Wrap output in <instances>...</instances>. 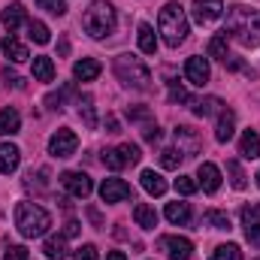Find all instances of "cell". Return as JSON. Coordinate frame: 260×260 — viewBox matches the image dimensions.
Returning <instances> with one entry per match:
<instances>
[{
  "label": "cell",
  "mask_w": 260,
  "mask_h": 260,
  "mask_svg": "<svg viewBox=\"0 0 260 260\" xmlns=\"http://www.w3.org/2000/svg\"><path fill=\"white\" fill-rule=\"evenodd\" d=\"M3 55H6L12 64H24V61L30 58V55H27V49L15 40V34H6V37H3Z\"/></svg>",
  "instance_id": "20"
},
{
  "label": "cell",
  "mask_w": 260,
  "mask_h": 260,
  "mask_svg": "<svg viewBox=\"0 0 260 260\" xmlns=\"http://www.w3.org/2000/svg\"><path fill=\"white\" fill-rule=\"evenodd\" d=\"M197 185L206 191V194H215L218 188H221V170L215 167V164H200V170H197Z\"/></svg>",
  "instance_id": "13"
},
{
  "label": "cell",
  "mask_w": 260,
  "mask_h": 260,
  "mask_svg": "<svg viewBox=\"0 0 260 260\" xmlns=\"http://www.w3.org/2000/svg\"><path fill=\"white\" fill-rule=\"evenodd\" d=\"M40 9L52 12V15H67V0H37Z\"/></svg>",
  "instance_id": "41"
},
{
  "label": "cell",
  "mask_w": 260,
  "mask_h": 260,
  "mask_svg": "<svg viewBox=\"0 0 260 260\" xmlns=\"http://www.w3.org/2000/svg\"><path fill=\"white\" fill-rule=\"evenodd\" d=\"M106 260H127V254H124V251H109Z\"/></svg>",
  "instance_id": "52"
},
{
  "label": "cell",
  "mask_w": 260,
  "mask_h": 260,
  "mask_svg": "<svg viewBox=\"0 0 260 260\" xmlns=\"http://www.w3.org/2000/svg\"><path fill=\"white\" fill-rule=\"evenodd\" d=\"M43 254L49 260H64L70 251H67V236L61 233V236H49L46 242H43Z\"/></svg>",
  "instance_id": "23"
},
{
  "label": "cell",
  "mask_w": 260,
  "mask_h": 260,
  "mask_svg": "<svg viewBox=\"0 0 260 260\" xmlns=\"http://www.w3.org/2000/svg\"><path fill=\"white\" fill-rule=\"evenodd\" d=\"M76 106H79V115H82L85 127H97V112H94V100H91L88 94H79Z\"/></svg>",
  "instance_id": "31"
},
{
  "label": "cell",
  "mask_w": 260,
  "mask_h": 260,
  "mask_svg": "<svg viewBox=\"0 0 260 260\" xmlns=\"http://www.w3.org/2000/svg\"><path fill=\"white\" fill-rule=\"evenodd\" d=\"M100 197H103V203L133 200V188H130L124 179H103V185H100Z\"/></svg>",
  "instance_id": "11"
},
{
  "label": "cell",
  "mask_w": 260,
  "mask_h": 260,
  "mask_svg": "<svg viewBox=\"0 0 260 260\" xmlns=\"http://www.w3.org/2000/svg\"><path fill=\"white\" fill-rule=\"evenodd\" d=\"M6 260H27V248L24 245H9L6 248Z\"/></svg>",
  "instance_id": "43"
},
{
  "label": "cell",
  "mask_w": 260,
  "mask_h": 260,
  "mask_svg": "<svg viewBox=\"0 0 260 260\" xmlns=\"http://www.w3.org/2000/svg\"><path fill=\"white\" fill-rule=\"evenodd\" d=\"M191 12H194V21L209 24V21L221 18V12H224V0H194V3H191Z\"/></svg>",
  "instance_id": "12"
},
{
  "label": "cell",
  "mask_w": 260,
  "mask_h": 260,
  "mask_svg": "<svg viewBox=\"0 0 260 260\" xmlns=\"http://www.w3.org/2000/svg\"><path fill=\"white\" fill-rule=\"evenodd\" d=\"M224 109V103L218 100V97H206V100H197L194 103V115L197 118H212V115H218Z\"/></svg>",
  "instance_id": "30"
},
{
  "label": "cell",
  "mask_w": 260,
  "mask_h": 260,
  "mask_svg": "<svg viewBox=\"0 0 260 260\" xmlns=\"http://www.w3.org/2000/svg\"><path fill=\"white\" fill-rule=\"evenodd\" d=\"M21 130V115L9 106V109H0V136H15Z\"/></svg>",
  "instance_id": "25"
},
{
  "label": "cell",
  "mask_w": 260,
  "mask_h": 260,
  "mask_svg": "<svg viewBox=\"0 0 260 260\" xmlns=\"http://www.w3.org/2000/svg\"><path fill=\"white\" fill-rule=\"evenodd\" d=\"M209 260H242V251H239V245L227 242V245H218Z\"/></svg>",
  "instance_id": "34"
},
{
  "label": "cell",
  "mask_w": 260,
  "mask_h": 260,
  "mask_svg": "<svg viewBox=\"0 0 260 260\" xmlns=\"http://www.w3.org/2000/svg\"><path fill=\"white\" fill-rule=\"evenodd\" d=\"M233 127H236V112H233V109H221V112H218L215 139H218V142H230V139H233Z\"/></svg>",
  "instance_id": "17"
},
{
  "label": "cell",
  "mask_w": 260,
  "mask_h": 260,
  "mask_svg": "<svg viewBox=\"0 0 260 260\" xmlns=\"http://www.w3.org/2000/svg\"><path fill=\"white\" fill-rule=\"evenodd\" d=\"M100 61H94V58H82V61H76L73 64V76L79 79V82H94L97 76H100Z\"/></svg>",
  "instance_id": "18"
},
{
  "label": "cell",
  "mask_w": 260,
  "mask_h": 260,
  "mask_svg": "<svg viewBox=\"0 0 260 260\" xmlns=\"http://www.w3.org/2000/svg\"><path fill=\"white\" fill-rule=\"evenodd\" d=\"M106 133H121V124L115 115H106Z\"/></svg>",
  "instance_id": "47"
},
{
  "label": "cell",
  "mask_w": 260,
  "mask_h": 260,
  "mask_svg": "<svg viewBox=\"0 0 260 260\" xmlns=\"http://www.w3.org/2000/svg\"><path fill=\"white\" fill-rule=\"evenodd\" d=\"M227 176H230V185L236 191H245L248 188V176H245V170H242L239 160H227Z\"/></svg>",
  "instance_id": "32"
},
{
  "label": "cell",
  "mask_w": 260,
  "mask_h": 260,
  "mask_svg": "<svg viewBox=\"0 0 260 260\" xmlns=\"http://www.w3.org/2000/svg\"><path fill=\"white\" fill-rule=\"evenodd\" d=\"M139 182H142V188H145L151 197H164L167 194V179H164L160 173H154V170H142Z\"/></svg>",
  "instance_id": "19"
},
{
  "label": "cell",
  "mask_w": 260,
  "mask_h": 260,
  "mask_svg": "<svg viewBox=\"0 0 260 260\" xmlns=\"http://www.w3.org/2000/svg\"><path fill=\"white\" fill-rule=\"evenodd\" d=\"M3 79H6V85H12V88H24V82H21V79H18L15 73H9V70L3 73Z\"/></svg>",
  "instance_id": "48"
},
{
  "label": "cell",
  "mask_w": 260,
  "mask_h": 260,
  "mask_svg": "<svg viewBox=\"0 0 260 260\" xmlns=\"http://www.w3.org/2000/svg\"><path fill=\"white\" fill-rule=\"evenodd\" d=\"M224 64H227V70H245V64H242V58H227Z\"/></svg>",
  "instance_id": "51"
},
{
  "label": "cell",
  "mask_w": 260,
  "mask_h": 260,
  "mask_svg": "<svg viewBox=\"0 0 260 260\" xmlns=\"http://www.w3.org/2000/svg\"><path fill=\"white\" fill-rule=\"evenodd\" d=\"M61 185H64L73 197H79V200L91 197V191H94L91 176H88V173H76V170H67V173H61Z\"/></svg>",
  "instance_id": "8"
},
{
  "label": "cell",
  "mask_w": 260,
  "mask_h": 260,
  "mask_svg": "<svg viewBox=\"0 0 260 260\" xmlns=\"http://www.w3.org/2000/svg\"><path fill=\"white\" fill-rule=\"evenodd\" d=\"M70 97H73V100H79V91H76V85H73V82H67L58 94H49V97H46V106L61 112V109L67 106V100H70Z\"/></svg>",
  "instance_id": "24"
},
{
  "label": "cell",
  "mask_w": 260,
  "mask_h": 260,
  "mask_svg": "<svg viewBox=\"0 0 260 260\" xmlns=\"http://www.w3.org/2000/svg\"><path fill=\"white\" fill-rule=\"evenodd\" d=\"M76 148H79V136L70 127H61L49 139V154L52 157H70V154H76Z\"/></svg>",
  "instance_id": "6"
},
{
  "label": "cell",
  "mask_w": 260,
  "mask_h": 260,
  "mask_svg": "<svg viewBox=\"0 0 260 260\" xmlns=\"http://www.w3.org/2000/svg\"><path fill=\"white\" fill-rule=\"evenodd\" d=\"M227 43H230L227 34H215V37L209 40V46H206L209 58H215V61H227V58H230V55H227Z\"/></svg>",
  "instance_id": "29"
},
{
  "label": "cell",
  "mask_w": 260,
  "mask_h": 260,
  "mask_svg": "<svg viewBox=\"0 0 260 260\" xmlns=\"http://www.w3.org/2000/svg\"><path fill=\"white\" fill-rule=\"evenodd\" d=\"M224 34L230 40H236L245 49L260 46V12L248 9V6H230L227 9V27Z\"/></svg>",
  "instance_id": "1"
},
{
  "label": "cell",
  "mask_w": 260,
  "mask_h": 260,
  "mask_svg": "<svg viewBox=\"0 0 260 260\" xmlns=\"http://www.w3.org/2000/svg\"><path fill=\"white\" fill-rule=\"evenodd\" d=\"M242 230H245V239L260 248V203H251L242 209Z\"/></svg>",
  "instance_id": "10"
},
{
  "label": "cell",
  "mask_w": 260,
  "mask_h": 260,
  "mask_svg": "<svg viewBox=\"0 0 260 260\" xmlns=\"http://www.w3.org/2000/svg\"><path fill=\"white\" fill-rule=\"evenodd\" d=\"M76 260H97V248L88 242V245H82L79 251H76Z\"/></svg>",
  "instance_id": "44"
},
{
  "label": "cell",
  "mask_w": 260,
  "mask_h": 260,
  "mask_svg": "<svg viewBox=\"0 0 260 260\" xmlns=\"http://www.w3.org/2000/svg\"><path fill=\"white\" fill-rule=\"evenodd\" d=\"M173 136H176V148H179L185 157H191V154H197V151L203 148L200 133H197L194 127H188V124H179V127L173 130Z\"/></svg>",
  "instance_id": "9"
},
{
  "label": "cell",
  "mask_w": 260,
  "mask_h": 260,
  "mask_svg": "<svg viewBox=\"0 0 260 260\" xmlns=\"http://www.w3.org/2000/svg\"><path fill=\"white\" fill-rule=\"evenodd\" d=\"M203 224H209L212 230H230V215L227 212H218V209H209L203 215Z\"/></svg>",
  "instance_id": "33"
},
{
  "label": "cell",
  "mask_w": 260,
  "mask_h": 260,
  "mask_svg": "<svg viewBox=\"0 0 260 260\" xmlns=\"http://www.w3.org/2000/svg\"><path fill=\"white\" fill-rule=\"evenodd\" d=\"M170 103H191V94H188V88H182V85H176V82H170Z\"/></svg>",
  "instance_id": "39"
},
{
  "label": "cell",
  "mask_w": 260,
  "mask_h": 260,
  "mask_svg": "<svg viewBox=\"0 0 260 260\" xmlns=\"http://www.w3.org/2000/svg\"><path fill=\"white\" fill-rule=\"evenodd\" d=\"M34 79L37 82H55V61L46 55L34 58Z\"/></svg>",
  "instance_id": "28"
},
{
  "label": "cell",
  "mask_w": 260,
  "mask_h": 260,
  "mask_svg": "<svg viewBox=\"0 0 260 260\" xmlns=\"http://www.w3.org/2000/svg\"><path fill=\"white\" fill-rule=\"evenodd\" d=\"M157 248L167 251L170 260H191L194 257V242L185 239V236H164V239L157 242Z\"/></svg>",
  "instance_id": "7"
},
{
  "label": "cell",
  "mask_w": 260,
  "mask_h": 260,
  "mask_svg": "<svg viewBox=\"0 0 260 260\" xmlns=\"http://www.w3.org/2000/svg\"><path fill=\"white\" fill-rule=\"evenodd\" d=\"M257 260H260V257H257Z\"/></svg>",
  "instance_id": "54"
},
{
  "label": "cell",
  "mask_w": 260,
  "mask_h": 260,
  "mask_svg": "<svg viewBox=\"0 0 260 260\" xmlns=\"http://www.w3.org/2000/svg\"><path fill=\"white\" fill-rule=\"evenodd\" d=\"M27 37L34 40V43H40V46H46L52 37H49V27L43 24V21H27Z\"/></svg>",
  "instance_id": "35"
},
{
  "label": "cell",
  "mask_w": 260,
  "mask_h": 260,
  "mask_svg": "<svg viewBox=\"0 0 260 260\" xmlns=\"http://www.w3.org/2000/svg\"><path fill=\"white\" fill-rule=\"evenodd\" d=\"M24 18H27V12H24V6L15 0V3H9L3 12H0V21H3V27L9 30V34H15L21 24H24Z\"/></svg>",
  "instance_id": "15"
},
{
  "label": "cell",
  "mask_w": 260,
  "mask_h": 260,
  "mask_svg": "<svg viewBox=\"0 0 260 260\" xmlns=\"http://www.w3.org/2000/svg\"><path fill=\"white\" fill-rule=\"evenodd\" d=\"M157 30L164 34V43L170 49H179L188 40V15L182 9V3H167L157 15Z\"/></svg>",
  "instance_id": "2"
},
{
  "label": "cell",
  "mask_w": 260,
  "mask_h": 260,
  "mask_svg": "<svg viewBox=\"0 0 260 260\" xmlns=\"http://www.w3.org/2000/svg\"><path fill=\"white\" fill-rule=\"evenodd\" d=\"M136 40H139V49L145 52V55H154L157 52V37H154V27L151 24H139V30H136Z\"/></svg>",
  "instance_id": "27"
},
{
  "label": "cell",
  "mask_w": 260,
  "mask_h": 260,
  "mask_svg": "<svg viewBox=\"0 0 260 260\" xmlns=\"http://www.w3.org/2000/svg\"><path fill=\"white\" fill-rule=\"evenodd\" d=\"M185 76H188V82L197 85V88H203L206 82H209V61L206 58H188V64H185Z\"/></svg>",
  "instance_id": "14"
},
{
  "label": "cell",
  "mask_w": 260,
  "mask_h": 260,
  "mask_svg": "<svg viewBox=\"0 0 260 260\" xmlns=\"http://www.w3.org/2000/svg\"><path fill=\"white\" fill-rule=\"evenodd\" d=\"M142 139L145 142H160V127L157 124H148V127L142 130Z\"/></svg>",
  "instance_id": "45"
},
{
  "label": "cell",
  "mask_w": 260,
  "mask_h": 260,
  "mask_svg": "<svg viewBox=\"0 0 260 260\" xmlns=\"http://www.w3.org/2000/svg\"><path fill=\"white\" fill-rule=\"evenodd\" d=\"M257 188H260V173H257Z\"/></svg>",
  "instance_id": "53"
},
{
  "label": "cell",
  "mask_w": 260,
  "mask_h": 260,
  "mask_svg": "<svg viewBox=\"0 0 260 260\" xmlns=\"http://www.w3.org/2000/svg\"><path fill=\"white\" fill-rule=\"evenodd\" d=\"M15 227H18V233H21L24 239L43 236V233L52 227V215H49L43 206H37V203L24 200V203H18V206H15Z\"/></svg>",
  "instance_id": "4"
},
{
  "label": "cell",
  "mask_w": 260,
  "mask_h": 260,
  "mask_svg": "<svg viewBox=\"0 0 260 260\" xmlns=\"http://www.w3.org/2000/svg\"><path fill=\"white\" fill-rule=\"evenodd\" d=\"M79 230H82V224H79V221H67V224H64V236H67V239L79 236Z\"/></svg>",
  "instance_id": "46"
},
{
  "label": "cell",
  "mask_w": 260,
  "mask_h": 260,
  "mask_svg": "<svg viewBox=\"0 0 260 260\" xmlns=\"http://www.w3.org/2000/svg\"><path fill=\"white\" fill-rule=\"evenodd\" d=\"M239 154H242L245 160L260 157V133L257 130H245V133H242V139H239Z\"/></svg>",
  "instance_id": "21"
},
{
  "label": "cell",
  "mask_w": 260,
  "mask_h": 260,
  "mask_svg": "<svg viewBox=\"0 0 260 260\" xmlns=\"http://www.w3.org/2000/svg\"><path fill=\"white\" fill-rule=\"evenodd\" d=\"M18 164H21V151H18V145H12V142H0V173L9 176V173L18 170Z\"/></svg>",
  "instance_id": "16"
},
{
  "label": "cell",
  "mask_w": 260,
  "mask_h": 260,
  "mask_svg": "<svg viewBox=\"0 0 260 260\" xmlns=\"http://www.w3.org/2000/svg\"><path fill=\"white\" fill-rule=\"evenodd\" d=\"M167 221L170 224H179V227H185L188 221H191V206L188 203H167Z\"/></svg>",
  "instance_id": "26"
},
{
  "label": "cell",
  "mask_w": 260,
  "mask_h": 260,
  "mask_svg": "<svg viewBox=\"0 0 260 260\" xmlns=\"http://www.w3.org/2000/svg\"><path fill=\"white\" fill-rule=\"evenodd\" d=\"M88 218H91V224H94V227H103V215H100L94 206H88Z\"/></svg>",
  "instance_id": "49"
},
{
  "label": "cell",
  "mask_w": 260,
  "mask_h": 260,
  "mask_svg": "<svg viewBox=\"0 0 260 260\" xmlns=\"http://www.w3.org/2000/svg\"><path fill=\"white\" fill-rule=\"evenodd\" d=\"M112 67H115L118 82H124L127 88H136V91H148L151 88V70L142 64V58H136V55H118Z\"/></svg>",
  "instance_id": "5"
},
{
  "label": "cell",
  "mask_w": 260,
  "mask_h": 260,
  "mask_svg": "<svg viewBox=\"0 0 260 260\" xmlns=\"http://www.w3.org/2000/svg\"><path fill=\"white\" fill-rule=\"evenodd\" d=\"M127 118L130 121H148L151 118V109L148 106H133V109H127Z\"/></svg>",
  "instance_id": "42"
},
{
  "label": "cell",
  "mask_w": 260,
  "mask_h": 260,
  "mask_svg": "<svg viewBox=\"0 0 260 260\" xmlns=\"http://www.w3.org/2000/svg\"><path fill=\"white\" fill-rule=\"evenodd\" d=\"M182 160H185V154H182L179 148H164V151H160V167H164V170H179Z\"/></svg>",
  "instance_id": "36"
},
{
  "label": "cell",
  "mask_w": 260,
  "mask_h": 260,
  "mask_svg": "<svg viewBox=\"0 0 260 260\" xmlns=\"http://www.w3.org/2000/svg\"><path fill=\"white\" fill-rule=\"evenodd\" d=\"M58 55H61V58H67V55H70V40H67V37H61V40H58Z\"/></svg>",
  "instance_id": "50"
},
{
  "label": "cell",
  "mask_w": 260,
  "mask_h": 260,
  "mask_svg": "<svg viewBox=\"0 0 260 260\" xmlns=\"http://www.w3.org/2000/svg\"><path fill=\"white\" fill-rule=\"evenodd\" d=\"M103 164H106V167H109L112 173H118V170H124V167H127L118 148H106V151H103Z\"/></svg>",
  "instance_id": "37"
},
{
  "label": "cell",
  "mask_w": 260,
  "mask_h": 260,
  "mask_svg": "<svg viewBox=\"0 0 260 260\" xmlns=\"http://www.w3.org/2000/svg\"><path fill=\"white\" fill-rule=\"evenodd\" d=\"M133 221H136L142 230H154V227H157V212H154L148 203H136V206H133Z\"/></svg>",
  "instance_id": "22"
},
{
  "label": "cell",
  "mask_w": 260,
  "mask_h": 260,
  "mask_svg": "<svg viewBox=\"0 0 260 260\" xmlns=\"http://www.w3.org/2000/svg\"><path fill=\"white\" fill-rule=\"evenodd\" d=\"M118 151H121V157H124V164H130V167L142 160V151H139V145H133V142H124V145H121Z\"/></svg>",
  "instance_id": "38"
},
{
  "label": "cell",
  "mask_w": 260,
  "mask_h": 260,
  "mask_svg": "<svg viewBox=\"0 0 260 260\" xmlns=\"http://www.w3.org/2000/svg\"><path fill=\"white\" fill-rule=\"evenodd\" d=\"M197 188H200V185H197V182L191 179V176H179V179H176V191H179L182 197L197 194Z\"/></svg>",
  "instance_id": "40"
},
{
  "label": "cell",
  "mask_w": 260,
  "mask_h": 260,
  "mask_svg": "<svg viewBox=\"0 0 260 260\" xmlns=\"http://www.w3.org/2000/svg\"><path fill=\"white\" fill-rule=\"evenodd\" d=\"M115 6L109 3V0H94L88 9H85V15H82V27H85V34H91L94 40H106L112 30H115Z\"/></svg>",
  "instance_id": "3"
}]
</instances>
